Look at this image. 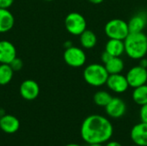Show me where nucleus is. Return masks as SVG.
<instances>
[{"mask_svg":"<svg viewBox=\"0 0 147 146\" xmlns=\"http://www.w3.org/2000/svg\"><path fill=\"white\" fill-rule=\"evenodd\" d=\"M113 133L112 123L106 117L99 114H91L86 117L80 129L81 138L88 145L108 142Z\"/></svg>","mask_w":147,"mask_h":146,"instance_id":"f257e3e1","label":"nucleus"},{"mask_svg":"<svg viewBox=\"0 0 147 146\" xmlns=\"http://www.w3.org/2000/svg\"><path fill=\"white\" fill-rule=\"evenodd\" d=\"M125 52L133 59H140L147 53V36L143 33H130L124 40Z\"/></svg>","mask_w":147,"mask_h":146,"instance_id":"f03ea898","label":"nucleus"},{"mask_svg":"<svg viewBox=\"0 0 147 146\" xmlns=\"http://www.w3.org/2000/svg\"><path fill=\"white\" fill-rule=\"evenodd\" d=\"M109 74L104 65L97 63L89 65L84 71L85 82L94 87H100L107 83Z\"/></svg>","mask_w":147,"mask_h":146,"instance_id":"7ed1b4c3","label":"nucleus"},{"mask_svg":"<svg viewBox=\"0 0 147 146\" xmlns=\"http://www.w3.org/2000/svg\"><path fill=\"white\" fill-rule=\"evenodd\" d=\"M105 34L109 39L124 40L130 34L128 24L121 19H112L109 21L104 28Z\"/></svg>","mask_w":147,"mask_h":146,"instance_id":"20e7f679","label":"nucleus"},{"mask_svg":"<svg viewBox=\"0 0 147 146\" xmlns=\"http://www.w3.org/2000/svg\"><path fill=\"white\" fill-rule=\"evenodd\" d=\"M65 26L66 30L73 35H80L86 30L87 22L83 15L78 12L68 14L65 19Z\"/></svg>","mask_w":147,"mask_h":146,"instance_id":"39448f33","label":"nucleus"},{"mask_svg":"<svg viewBox=\"0 0 147 146\" xmlns=\"http://www.w3.org/2000/svg\"><path fill=\"white\" fill-rule=\"evenodd\" d=\"M64 60L71 67H81L86 62V54L83 49L71 46L65 48L64 52Z\"/></svg>","mask_w":147,"mask_h":146,"instance_id":"423d86ee","label":"nucleus"},{"mask_svg":"<svg viewBox=\"0 0 147 146\" xmlns=\"http://www.w3.org/2000/svg\"><path fill=\"white\" fill-rule=\"evenodd\" d=\"M127 80L128 82L129 87L137 88L141 85L146 84L147 82V70L141 67L140 65H136L132 67L127 76Z\"/></svg>","mask_w":147,"mask_h":146,"instance_id":"0eeeda50","label":"nucleus"},{"mask_svg":"<svg viewBox=\"0 0 147 146\" xmlns=\"http://www.w3.org/2000/svg\"><path fill=\"white\" fill-rule=\"evenodd\" d=\"M107 86L109 89L115 93H124L127 90L129 84L127 80V77L121 73L119 74H109L107 83Z\"/></svg>","mask_w":147,"mask_h":146,"instance_id":"6e6552de","label":"nucleus"},{"mask_svg":"<svg viewBox=\"0 0 147 146\" xmlns=\"http://www.w3.org/2000/svg\"><path fill=\"white\" fill-rule=\"evenodd\" d=\"M20 95L27 101H33L36 99L40 94L39 84L31 79L23 81L20 85Z\"/></svg>","mask_w":147,"mask_h":146,"instance_id":"1a4fd4ad","label":"nucleus"},{"mask_svg":"<svg viewBox=\"0 0 147 146\" xmlns=\"http://www.w3.org/2000/svg\"><path fill=\"white\" fill-rule=\"evenodd\" d=\"M107 114L114 119L122 117L127 111V105L125 102L119 97H113L109 103L105 107Z\"/></svg>","mask_w":147,"mask_h":146,"instance_id":"9d476101","label":"nucleus"},{"mask_svg":"<svg viewBox=\"0 0 147 146\" xmlns=\"http://www.w3.org/2000/svg\"><path fill=\"white\" fill-rule=\"evenodd\" d=\"M130 137L134 145L147 146V123L141 121L135 125L131 130Z\"/></svg>","mask_w":147,"mask_h":146,"instance_id":"9b49d317","label":"nucleus"},{"mask_svg":"<svg viewBox=\"0 0 147 146\" xmlns=\"http://www.w3.org/2000/svg\"><path fill=\"white\" fill-rule=\"evenodd\" d=\"M16 58V49L9 40H0V64H9Z\"/></svg>","mask_w":147,"mask_h":146,"instance_id":"f8f14e48","label":"nucleus"},{"mask_svg":"<svg viewBox=\"0 0 147 146\" xmlns=\"http://www.w3.org/2000/svg\"><path fill=\"white\" fill-rule=\"evenodd\" d=\"M20 128L19 120L11 114H3L0 119V129L5 133L12 134L16 133Z\"/></svg>","mask_w":147,"mask_h":146,"instance_id":"ddd939ff","label":"nucleus"},{"mask_svg":"<svg viewBox=\"0 0 147 146\" xmlns=\"http://www.w3.org/2000/svg\"><path fill=\"white\" fill-rule=\"evenodd\" d=\"M130 33L143 32L147 25V14L146 12H140L134 15L127 22Z\"/></svg>","mask_w":147,"mask_h":146,"instance_id":"4468645a","label":"nucleus"},{"mask_svg":"<svg viewBox=\"0 0 147 146\" xmlns=\"http://www.w3.org/2000/svg\"><path fill=\"white\" fill-rule=\"evenodd\" d=\"M15 24V18L8 9L0 8V33L11 30Z\"/></svg>","mask_w":147,"mask_h":146,"instance_id":"2eb2a0df","label":"nucleus"},{"mask_svg":"<svg viewBox=\"0 0 147 146\" xmlns=\"http://www.w3.org/2000/svg\"><path fill=\"white\" fill-rule=\"evenodd\" d=\"M105 51L114 57L121 56L122 53L125 52L124 40H116V39H109L106 44Z\"/></svg>","mask_w":147,"mask_h":146,"instance_id":"dca6fc26","label":"nucleus"},{"mask_svg":"<svg viewBox=\"0 0 147 146\" xmlns=\"http://www.w3.org/2000/svg\"><path fill=\"white\" fill-rule=\"evenodd\" d=\"M104 66L109 74H119L124 70V62L120 57H112Z\"/></svg>","mask_w":147,"mask_h":146,"instance_id":"f3484780","label":"nucleus"},{"mask_svg":"<svg viewBox=\"0 0 147 146\" xmlns=\"http://www.w3.org/2000/svg\"><path fill=\"white\" fill-rule=\"evenodd\" d=\"M97 42L96 35L91 30L86 29L80 34V43L85 49L93 48Z\"/></svg>","mask_w":147,"mask_h":146,"instance_id":"a211bd4d","label":"nucleus"},{"mask_svg":"<svg viewBox=\"0 0 147 146\" xmlns=\"http://www.w3.org/2000/svg\"><path fill=\"white\" fill-rule=\"evenodd\" d=\"M133 99L140 106L147 104V84L134 88L133 92Z\"/></svg>","mask_w":147,"mask_h":146,"instance_id":"6ab92c4d","label":"nucleus"},{"mask_svg":"<svg viewBox=\"0 0 147 146\" xmlns=\"http://www.w3.org/2000/svg\"><path fill=\"white\" fill-rule=\"evenodd\" d=\"M14 72L9 64H0V85L8 84L12 80Z\"/></svg>","mask_w":147,"mask_h":146,"instance_id":"aec40b11","label":"nucleus"},{"mask_svg":"<svg viewBox=\"0 0 147 146\" xmlns=\"http://www.w3.org/2000/svg\"><path fill=\"white\" fill-rule=\"evenodd\" d=\"M113 97L111 96V95L104 90H100L97 91L95 95H94V102L97 106L100 107H106L109 102L111 101Z\"/></svg>","mask_w":147,"mask_h":146,"instance_id":"412c9836","label":"nucleus"},{"mask_svg":"<svg viewBox=\"0 0 147 146\" xmlns=\"http://www.w3.org/2000/svg\"><path fill=\"white\" fill-rule=\"evenodd\" d=\"M10 67L12 68V70L14 71H18L20 70H22V66H23V63L22 61V59H18V58H15L9 64Z\"/></svg>","mask_w":147,"mask_h":146,"instance_id":"4be33fe9","label":"nucleus"},{"mask_svg":"<svg viewBox=\"0 0 147 146\" xmlns=\"http://www.w3.org/2000/svg\"><path fill=\"white\" fill-rule=\"evenodd\" d=\"M140 117L142 122L147 123V104L141 106L140 111Z\"/></svg>","mask_w":147,"mask_h":146,"instance_id":"5701e85b","label":"nucleus"},{"mask_svg":"<svg viewBox=\"0 0 147 146\" xmlns=\"http://www.w3.org/2000/svg\"><path fill=\"white\" fill-rule=\"evenodd\" d=\"M14 3V0H0V8L9 9Z\"/></svg>","mask_w":147,"mask_h":146,"instance_id":"b1692460","label":"nucleus"},{"mask_svg":"<svg viewBox=\"0 0 147 146\" xmlns=\"http://www.w3.org/2000/svg\"><path fill=\"white\" fill-rule=\"evenodd\" d=\"M112 57H114V56L110 55L108 52L104 51V52H102V63H103V64L107 63Z\"/></svg>","mask_w":147,"mask_h":146,"instance_id":"393cba45","label":"nucleus"},{"mask_svg":"<svg viewBox=\"0 0 147 146\" xmlns=\"http://www.w3.org/2000/svg\"><path fill=\"white\" fill-rule=\"evenodd\" d=\"M140 65L141 67H143V68H147V59L144 57V58H142V59H140V65Z\"/></svg>","mask_w":147,"mask_h":146,"instance_id":"a878e982","label":"nucleus"},{"mask_svg":"<svg viewBox=\"0 0 147 146\" xmlns=\"http://www.w3.org/2000/svg\"><path fill=\"white\" fill-rule=\"evenodd\" d=\"M105 146H122L119 142H116V141H110Z\"/></svg>","mask_w":147,"mask_h":146,"instance_id":"bb28decb","label":"nucleus"},{"mask_svg":"<svg viewBox=\"0 0 147 146\" xmlns=\"http://www.w3.org/2000/svg\"><path fill=\"white\" fill-rule=\"evenodd\" d=\"M103 1L104 0H89V2H90V3H92L94 4H99V3H102Z\"/></svg>","mask_w":147,"mask_h":146,"instance_id":"cd10ccee","label":"nucleus"},{"mask_svg":"<svg viewBox=\"0 0 147 146\" xmlns=\"http://www.w3.org/2000/svg\"><path fill=\"white\" fill-rule=\"evenodd\" d=\"M72 45H71V41H66L65 43V48H68V47H70V46H71Z\"/></svg>","mask_w":147,"mask_h":146,"instance_id":"c85d7f7f","label":"nucleus"},{"mask_svg":"<svg viewBox=\"0 0 147 146\" xmlns=\"http://www.w3.org/2000/svg\"><path fill=\"white\" fill-rule=\"evenodd\" d=\"M88 146H102V144H91Z\"/></svg>","mask_w":147,"mask_h":146,"instance_id":"c756f323","label":"nucleus"},{"mask_svg":"<svg viewBox=\"0 0 147 146\" xmlns=\"http://www.w3.org/2000/svg\"><path fill=\"white\" fill-rule=\"evenodd\" d=\"M65 146H81L79 145H78V144H68V145H66Z\"/></svg>","mask_w":147,"mask_h":146,"instance_id":"7c9ffc66","label":"nucleus"},{"mask_svg":"<svg viewBox=\"0 0 147 146\" xmlns=\"http://www.w3.org/2000/svg\"><path fill=\"white\" fill-rule=\"evenodd\" d=\"M131 146H139V145H131Z\"/></svg>","mask_w":147,"mask_h":146,"instance_id":"2f4dec72","label":"nucleus"},{"mask_svg":"<svg viewBox=\"0 0 147 146\" xmlns=\"http://www.w3.org/2000/svg\"><path fill=\"white\" fill-rule=\"evenodd\" d=\"M45 1H53V0H45Z\"/></svg>","mask_w":147,"mask_h":146,"instance_id":"473e14b6","label":"nucleus"},{"mask_svg":"<svg viewBox=\"0 0 147 146\" xmlns=\"http://www.w3.org/2000/svg\"><path fill=\"white\" fill-rule=\"evenodd\" d=\"M0 119H1V115H0Z\"/></svg>","mask_w":147,"mask_h":146,"instance_id":"72a5a7b5","label":"nucleus"},{"mask_svg":"<svg viewBox=\"0 0 147 146\" xmlns=\"http://www.w3.org/2000/svg\"><path fill=\"white\" fill-rule=\"evenodd\" d=\"M146 84H147V82H146Z\"/></svg>","mask_w":147,"mask_h":146,"instance_id":"f704fd0d","label":"nucleus"},{"mask_svg":"<svg viewBox=\"0 0 147 146\" xmlns=\"http://www.w3.org/2000/svg\"><path fill=\"white\" fill-rule=\"evenodd\" d=\"M25 146H28V145H25Z\"/></svg>","mask_w":147,"mask_h":146,"instance_id":"c9c22d12","label":"nucleus"}]
</instances>
